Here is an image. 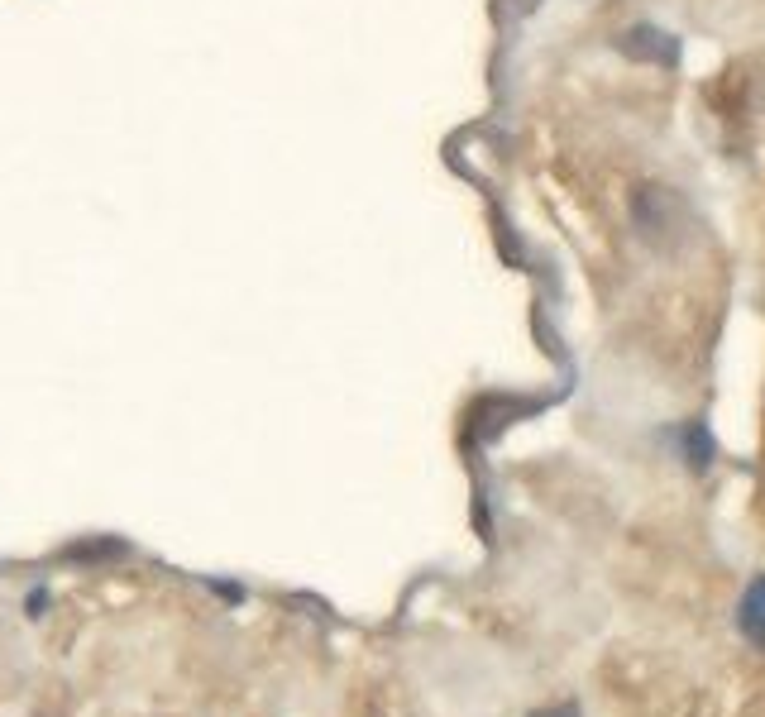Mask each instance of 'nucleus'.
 I'll use <instances>...</instances> for the list:
<instances>
[{"label":"nucleus","instance_id":"nucleus-1","mask_svg":"<svg viewBox=\"0 0 765 717\" xmlns=\"http://www.w3.org/2000/svg\"><path fill=\"white\" fill-rule=\"evenodd\" d=\"M617 48H622L627 58H636V63H660V67H670L679 58V39L675 34H665V29H656V24H636V29H627V34L617 39Z\"/></svg>","mask_w":765,"mask_h":717},{"label":"nucleus","instance_id":"nucleus-3","mask_svg":"<svg viewBox=\"0 0 765 717\" xmlns=\"http://www.w3.org/2000/svg\"><path fill=\"white\" fill-rule=\"evenodd\" d=\"M679 440H684V459H689V469L694 474H708V464H713V431L703 426V421H689L684 431H679Z\"/></svg>","mask_w":765,"mask_h":717},{"label":"nucleus","instance_id":"nucleus-2","mask_svg":"<svg viewBox=\"0 0 765 717\" xmlns=\"http://www.w3.org/2000/svg\"><path fill=\"white\" fill-rule=\"evenodd\" d=\"M737 631H742L751 646H765V574H756L746 584L742 603H737Z\"/></svg>","mask_w":765,"mask_h":717}]
</instances>
